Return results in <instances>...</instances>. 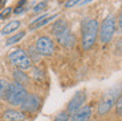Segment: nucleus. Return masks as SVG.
I'll return each mask as SVG.
<instances>
[{"label": "nucleus", "instance_id": "4be33fe9", "mask_svg": "<svg viewBox=\"0 0 122 121\" xmlns=\"http://www.w3.org/2000/svg\"><path fill=\"white\" fill-rule=\"evenodd\" d=\"M82 0H68L66 3H65V8H72V7L77 6L78 3H81Z\"/></svg>", "mask_w": 122, "mask_h": 121}, {"label": "nucleus", "instance_id": "4468645a", "mask_svg": "<svg viewBox=\"0 0 122 121\" xmlns=\"http://www.w3.org/2000/svg\"><path fill=\"white\" fill-rule=\"evenodd\" d=\"M20 25H21V23H20L19 20H12V21H9L8 24L4 25L0 33L1 35H9V33H12V32H15Z\"/></svg>", "mask_w": 122, "mask_h": 121}, {"label": "nucleus", "instance_id": "dca6fc26", "mask_svg": "<svg viewBox=\"0 0 122 121\" xmlns=\"http://www.w3.org/2000/svg\"><path fill=\"white\" fill-rule=\"evenodd\" d=\"M9 84L11 82L5 79H0V99H5L7 92L9 89Z\"/></svg>", "mask_w": 122, "mask_h": 121}, {"label": "nucleus", "instance_id": "9d476101", "mask_svg": "<svg viewBox=\"0 0 122 121\" xmlns=\"http://www.w3.org/2000/svg\"><path fill=\"white\" fill-rule=\"evenodd\" d=\"M3 118H4V120H7V121H25L27 116H25V113L23 112V110L11 108V109L4 110Z\"/></svg>", "mask_w": 122, "mask_h": 121}, {"label": "nucleus", "instance_id": "1a4fd4ad", "mask_svg": "<svg viewBox=\"0 0 122 121\" xmlns=\"http://www.w3.org/2000/svg\"><path fill=\"white\" fill-rule=\"evenodd\" d=\"M92 117V106L85 105L81 109H78L73 115H70L69 121H89Z\"/></svg>", "mask_w": 122, "mask_h": 121}, {"label": "nucleus", "instance_id": "9b49d317", "mask_svg": "<svg viewBox=\"0 0 122 121\" xmlns=\"http://www.w3.org/2000/svg\"><path fill=\"white\" fill-rule=\"evenodd\" d=\"M56 39H57L58 44L62 45L64 48H72V47H74V44H76V36H74L69 29H68L66 32H64L62 35L57 36Z\"/></svg>", "mask_w": 122, "mask_h": 121}, {"label": "nucleus", "instance_id": "f257e3e1", "mask_svg": "<svg viewBox=\"0 0 122 121\" xmlns=\"http://www.w3.org/2000/svg\"><path fill=\"white\" fill-rule=\"evenodd\" d=\"M98 21L94 19H85L81 25V44L85 51H89L94 45L98 36Z\"/></svg>", "mask_w": 122, "mask_h": 121}, {"label": "nucleus", "instance_id": "393cba45", "mask_svg": "<svg viewBox=\"0 0 122 121\" xmlns=\"http://www.w3.org/2000/svg\"><path fill=\"white\" fill-rule=\"evenodd\" d=\"M23 11H24V8H23V7H21V6H19V7H17V8H16V9H15V13H21V12H23Z\"/></svg>", "mask_w": 122, "mask_h": 121}, {"label": "nucleus", "instance_id": "39448f33", "mask_svg": "<svg viewBox=\"0 0 122 121\" xmlns=\"http://www.w3.org/2000/svg\"><path fill=\"white\" fill-rule=\"evenodd\" d=\"M100 40L102 44H107L112 41L114 33H116V17L113 15L104 19L100 27Z\"/></svg>", "mask_w": 122, "mask_h": 121}, {"label": "nucleus", "instance_id": "412c9836", "mask_svg": "<svg viewBox=\"0 0 122 121\" xmlns=\"http://www.w3.org/2000/svg\"><path fill=\"white\" fill-rule=\"evenodd\" d=\"M33 77L36 80H43L44 79V72L40 68H33Z\"/></svg>", "mask_w": 122, "mask_h": 121}, {"label": "nucleus", "instance_id": "2eb2a0df", "mask_svg": "<svg viewBox=\"0 0 122 121\" xmlns=\"http://www.w3.org/2000/svg\"><path fill=\"white\" fill-rule=\"evenodd\" d=\"M13 77H15V82H19V84L24 85V87L29 82V77H28L27 73H24L21 69L13 71Z\"/></svg>", "mask_w": 122, "mask_h": 121}, {"label": "nucleus", "instance_id": "6e6552de", "mask_svg": "<svg viewBox=\"0 0 122 121\" xmlns=\"http://www.w3.org/2000/svg\"><path fill=\"white\" fill-rule=\"evenodd\" d=\"M86 101V92L85 91H78L74 93V96L70 99V101L68 103L66 112L69 115H73L74 112H77L78 109H81L84 106Z\"/></svg>", "mask_w": 122, "mask_h": 121}, {"label": "nucleus", "instance_id": "7ed1b4c3", "mask_svg": "<svg viewBox=\"0 0 122 121\" xmlns=\"http://www.w3.org/2000/svg\"><path fill=\"white\" fill-rule=\"evenodd\" d=\"M27 96H28V91L24 85L19 84V82H11L9 89L7 92L5 100L13 106H20L24 103Z\"/></svg>", "mask_w": 122, "mask_h": 121}, {"label": "nucleus", "instance_id": "a211bd4d", "mask_svg": "<svg viewBox=\"0 0 122 121\" xmlns=\"http://www.w3.org/2000/svg\"><path fill=\"white\" fill-rule=\"evenodd\" d=\"M46 7H48V1H46V0H44V1H40V3H37L36 6L33 7V12H35V13L43 12L44 9H46Z\"/></svg>", "mask_w": 122, "mask_h": 121}, {"label": "nucleus", "instance_id": "b1692460", "mask_svg": "<svg viewBox=\"0 0 122 121\" xmlns=\"http://www.w3.org/2000/svg\"><path fill=\"white\" fill-rule=\"evenodd\" d=\"M118 27H119V29L122 31V11H121V13H119V16H118Z\"/></svg>", "mask_w": 122, "mask_h": 121}, {"label": "nucleus", "instance_id": "423d86ee", "mask_svg": "<svg viewBox=\"0 0 122 121\" xmlns=\"http://www.w3.org/2000/svg\"><path fill=\"white\" fill-rule=\"evenodd\" d=\"M35 49L40 56H52L55 53V43L48 36H40L36 40Z\"/></svg>", "mask_w": 122, "mask_h": 121}, {"label": "nucleus", "instance_id": "aec40b11", "mask_svg": "<svg viewBox=\"0 0 122 121\" xmlns=\"http://www.w3.org/2000/svg\"><path fill=\"white\" fill-rule=\"evenodd\" d=\"M116 113L118 116H122V92H121L118 100H117V103H116Z\"/></svg>", "mask_w": 122, "mask_h": 121}, {"label": "nucleus", "instance_id": "20e7f679", "mask_svg": "<svg viewBox=\"0 0 122 121\" xmlns=\"http://www.w3.org/2000/svg\"><path fill=\"white\" fill-rule=\"evenodd\" d=\"M8 59L17 69L25 71V69H29V68L32 67V60H30L29 55L21 48L13 49V51L8 55Z\"/></svg>", "mask_w": 122, "mask_h": 121}, {"label": "nucleus", "instance_id": "a878e982", "mask_svg": "<svg viewBox=\"0 0 122 121\" xmlns=\"http://www.w3.org/2000/svg\"><path fill=\"white\" fill-rule=\"evenodd\" d=\"M89 1H92V0H84V1H81L82 4H86V3H89Z\"/></svg>", "mask_w": 122, "mask_h": 121}, {"label": "nucleus", "instance_id": "f8f14e48", "mask_svg": "<svg viewBox=\"0 0 122 121\" xmlns=\"http://www.w3.org/2000/svg\"><path fill=\"white\" fill-rule=\"evenodd\" d=\"M55 19H57V15H51V16L43 15V16H40V17H37L36 20H33V21L29 24V29L33 31V29H37V28H41L43 25L48 24L49 21L55 20Z\"/></svg>", "mask_w": 122, "mask_h": 121}, {"label": "nucleus", "instance_id": "6ab92c4d", "mask_svg": "<svg viewBox=\"0 0 122 121\" xmlns=\"http://www.w3.org/2000/svg\"><path fill=\"white\" fill-rule=\"evenodd\" d=\"M70 120V115L66 112V110H62L60 112L57 116L55 117V121H69Z\"/></svg>", "mask_w": 122, "mask_h": 121}, {"label": "nucleus", "instance_id": "5701e85b", "mask_svg": "<svg viewBox=\"0 0 122 121\" xmlns=\"http://www.w3.org/2000/svg\"><path fill=\"white\" fill-rule=\"evenodd\" d=\"M11 12V8H5L3 11V12L0 13V19H4V17H7V15H8V13Z\"/></svg>", "mask_w": 122, "mask_h": 121}, {"label": "nucleus", "instance_id": "ddd939ff", "mask_svg": "<svg viewBox=\"0 0 122 121\" xmlns=\"http://www.w3.org/2000/svg\"><path fill=\"white\" fill-rule=\"evenodd\" d=\"M68 29H69L68 23L64 19H60V20H56L55 23H53L52 28H51V32L53 33L55 37H57V36H60V35H62L64 32H66Z\"/></svg>", "mask_w": 122, "mask_h": 121}, {"label": "nucleus", "instance_id": "f03ea898", "mask_svg": "<svg viewBox=\"0 0 122 121\" xmlns=\"http://www.w3.org/2000/svg\"><path fill=\"white\" fill-rule=\"evenodd\" d=\"M121 92L122 91H121V87H119V85H116V87H113L112 89H109V91L104 94V97H102V100L100 101V104H98V108H97L98 115L104 116V115H106L107 112H110V109L113 108V106H116V103H117V100H118Z\"/></svg>", "mask_w": 122, "mask_h": 121}, {"label": "nucleus", "instance_id": "f3484780", "mask_svg": "<svg viewBox=\"0 0 122 121\" xmlns=\"http://www.w3.org/2000/svg\"><path fill=\"white\" fill-rule=\"evenodd\" d=\"M24 36H25V32H24V31H21V32H19V33H15L13 36L9 37V39L5 41V44H7V45H12V44H16V43H19Z\"/></svg>", "mask_w": 122, "mask_h": 121}, {"label": "nucleus", "instance_id": "0eeeda50", "mask_svg": "<svg viewBox=\"0 0 122 121\" xmlns=\"http://www.w3.org/2000/svg\"><path fill=\"white\" fill-rule=\"evenodd\" d=\"M40 106H41V97L37 96L36 93H28L20 108L24 113H35L40 109Z\"/></svg>", "mask_w": 122, "mask_h": 121}]
</instances>
